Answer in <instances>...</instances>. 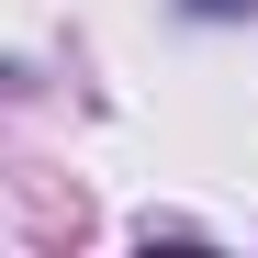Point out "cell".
<instances>
[{
	"label": "cell",
	"mask_w": 258,
	"mask_h": 258,
	"mask_svg": "<svg viewBox=\"0 0 258 258\" xmlns=\"http://www.w3.org/2000/svg\"><path fill=\"white\" fill-rule=\"evenodd\" d=\"M202 12H247V0H202Z\"/></svg>",
	"instance_id": "1"
}]
</instances>
